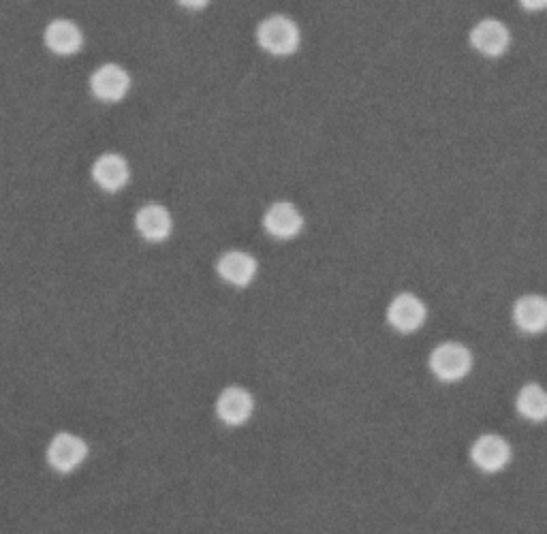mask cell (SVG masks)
<instances>
[{
	"instance_id": "ba28073f",
	"label": "cell",
	"mask_w": 547,
	"mask_h": 534,
	"mask_svg": "<svg viewBox=\"0 0 547 534\" xmlns=\"http://www.w3.org/2000/svg\"><path fill=\"white\" fill-rule=\"evenodd\" d=\"M263 227L278 240H291L304 229V216L291 201H276L265 212Z\"/></svg>"
},
{
	"instance_id": "3957f363",
	"label": "cell",
	"mask_w": 547,
	"mask_h": 534,
	"mask_svg": "<svg viewBox=\"0 0 547 534\" xmlns=\"http://www.w3.org/2000/svg\"><path fill=\"white\" fill-rule=\"evenodd\" d=\"M90 90L105 103L122 101L131 90V75L116 62H105L90 75Z\"/></svg>"
},
{
	"instance_id": "2e32d148",
	"label": "cell",
	"mask_w": 547,
	"mask_h": 534,
	"mask_svg": "<svg viewBox=\"0 0 547 534\" xmlns=\"http://www.w3.org/2000/svg\"><path fill=\"white\" fill-rule=\"evenodd\" d=\"M176 3L184 9H191V11H199V9H206L210 0H176Z\"/></svg>"
},
{
	"instance_id": "9a60e30c",
	"label": "cell",
	"mask_w": 547,
	"mask_h": 534,
	"mask_svg": "<svg viewBox=\"0 0 547 534\" xmlns=\"http://www.w3.org/2000/svg\"><path fill=\"white\" fill-rule=\"evenodd\" d=\"M515 406H518V413L528 421H547V391L541 385H524Z\"/></svg>"
},
{
	"instance_id": "30bf717a",
	"label": "cell",
	"mask_w": 547,
	"mask_h": 534,
	"mask_svg": "<svg viewBox=\"0 0 547 534\" xmlns=\"http://www.w3.org/2000/svg\"><path fill=\"white\" fill-rule=\"evenodd\" d=\"M255 402L253 396L242 387H227L216 402V415L227 426H242L253 417Z\"/></svg>"
},
{
	"instance_id": "6da1fadb",
	"label": "cell",
	"mask_w": 547,
	"mask_h": 534,
	"mask_svg": "<svg viewBox=\"0 0 547 534\" xmlns=\"http://www.w3.org/2000/svg\"><path fill=\"white\" fill-rule=\"evenodd\" d=\"M257 43L263 52H268L272 56H291L298 52V47L302 43V30L298 22L291 20L289 15L272 13L259 22Z\"/></svg>"
},
{
	"instance_id": "7c38bea8",
	"label": "cell",
	"mask_w": 547,
	"mask_h": 534,
	"mask_svg": "<svg viewBox=\"0 0 547 534\" xmlns=\"http://www.w3.org/2000/svg\"><path fill=\"white\" fill-rule=\"evenodd\" d=\"M513 321L526 334H541L547 329V297L524 295L513 306Z\"/></svg>"
},
{
	"instance_id": "8fae6325",
	"label": "cell",
	"mask_w": 547,
	"mask_h": 534,
	"mask_svg": "<svg viewBox=\"0 0 547 534\" xmlns=\"http://www.w3.org/2000/svg\"><path fill=\"white\" fill-rule=\"evenodd\" d=\"M129 163L124 161V156L116 152H107L92 165V178L107 193H116L120 188L127 186L129 182Z\"/></svg>"
},
{
	"instance_id": "7a4b0ae2",
	"label": "cell",
	"mask_w": 547,
	"mask_h": 534,
	"mask_svg": "<svg viewBox=\"0 0 547 534\" xmlns=\"http://www.w3.org/2000/svg\"><path fill=\"white\" fill-rule=\"evenodd\" d=\"M473 355L460 342H443L430 355V370L436 379L456 383L471 372Z\"/></svg>"
},
{
	"instance_id": "9c48e42d",
	"label": "cell",
	"mask_w": 547,
	"mask_h": 534,
	"mask_svg": "<svg viewBox=\"0 0 547 534\" xmlns=\"http://www.w3.org/2000/svg\"><path fill=\"white\" fill-rule=\"evenodd\" d=\"M45 45L58 56H73L82 50L84 33L73 20L58 18L45 26Z\"/></svg>"
},
{
	"instance_id": "e0dca14e",
	"label": "cell",
	"mask_w": 547,
	"mask_h": 534,
	"mask_svg": "<svg viewBox=\"0 0 547 534\" xmlns=\"http://www.w3.org/2000/svg\"><path fill=\"white\" fill-rule=\"evenodd\" d=\"M520 5L526 11H545L547 9V0H520Z\"/></svg>"
},
{
	"instance_id": "52a82bcc",
	"label": "cell",
	"mask_w": 547,
	"mask_h": 534,
	"mask_svg": "<svg viewBox=\"0 0 547 534\" xmlns=\"http://www.w3.org/2000/svg\"><path fill=\"white\" fill-rule=\"evenodd\" d=\"M509 43H511L509 28L500 20L486 18L479 24H475L471 30V45L479 54L488 58L503 56L509 50Z\"/></svg>"
},
{
	"instance_id": "8992f818",
	"label": "cell",
	"mask_w": 547,
	"mask_h": 534,
	"mask_svg": "<svg viewBox=\"0 0 547 534\" xmlns=\"http://www.w3.org/2000/svg\"><path fill=\"white\" fill-rule=\"evenodd\" d=\"M471 458L483 473H498L511 462V447L503 436L483 434L475 441Z\"/></svg>"
},
{
	"instance_id": "5b68a950",
	"label": "cell",
	"mask_w": 547,
	"mask_h": 534,
	"mask_svg": "<svg viewBox=\"0 0 547 534\" xmlns=\"http://www.w3.org/2000/svg\"><path fill=\"white\" fill-rule=\"evenodd\" d=\"M426 304L419 300L413 293H400L394 297V302L389 304L387 321L394 329L402 334L417 332V329L426 321Z\"/></svg>"
},
{
	"instance_id": "277c9868",
	"label": "cell",
	"mask_w": 547,
	"mask_h": 534,
	"mask_svg": "<svg viewBox=\"0 0 547 534\" xmlns=\"http://www.w3.org/2000/svg\"><path fill=\"white\" fill-rule=\"evenodd\" d=\"M86 458H88L86 441L69 432L56 434L48 447V462L54 470H58V473H71V470H75L77 466H82Z\"/></svg>"
},
{
	"instance_id": "5bb4252c",
	"label": "cell",
	"mask_w": 547,
	"mask_h": 534,
	"mask_svg": "<svg viewBox=\"0 0 547 534\" xmlns=\"http://www.w3.org/2000/svg\"><path fill=\"white\" fill-rule=\"evenodd\" d=\"M137 231L148 242H163L171 233V214L159 203H148L135 216Z\"/></svg>"
},
{
	"instance_id": "4fadbf2b",
	"label": "cell",
	"mask_w": 547,
	"mask_h": 534,
	"mask_svg": "<svg viewBox=\"0 0 547 534\" xmlns=\"http://www.w3.org/2000/svg\"><path fill=\"white\" fill-rule=\"evenodd\" d=\"M218 276L233 287H248L257 276V261L242 250H229L221 259H218Z\"/></svg>"
}]
</instances>
